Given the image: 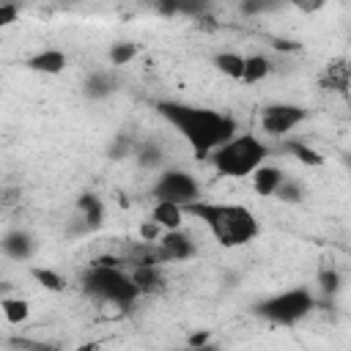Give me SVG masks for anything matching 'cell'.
I'll use <instances>...</instances> for the list:
<instances>
[{
	"label": "cell",
	"mask_w": 351,
	"mask_h": 351,
	"mask_svg": "<svg viewBox=\"0 0 351 351\" xmlns=\"http://www.w3.org/2000/svg\"><path fill=\"white\" fill-rule=\"evenodd\" d=\"M184 214L195 217L197 222H203L208 228V233L214 236V241L225 250L233 247H244L252 239H258L261 225L255 219V214L241 206V203H208V200H195L181 206Z\"/></svg>",
	"instance_id": "7a4b0ae2"
},
{
	"label": "cell",
	"mask_w": 351,
	"mask_h": 351,
	"mask_svg": "<svg viewBox=\"0 0 351 351\" xmlns=\"http://www.w3.org/2000/svg\"><path fill=\"white\" fill-rule=\"evenodd\" d=\"M132 151H134V143H132V137H126V134H118L115 143L110 145V156H112V159H123V156L132 154Z\"/></svg>",
	"instance_id": "d4e9b609"
},
{
	"label": "cell",
	"mask_w": 351,
	"mask_h": 351,
	"mask_svg": "<svg viewBox=\"0 0 351 351\" xmlns=\"http://www.w3.org/2000/svg\"><path fill=\"white\" fill-rule=\"evenodd\" d=\"M151 222H156L162 230H178L184 222V208L176 203H156L151 211Z\"/></svg>",
	"instance_id": "4fadbf2b"
},
{
	"label": "cell",
	"mask_w": 351,
	"mask_h": 351,
	"mask_svg": "<svg viewBox=\"0 0 351 351\" xmlns=\"http://www.w3.org/2000/svg\"><path fill=\"white\" fill-rule=\"evenodd\" d=\"M282 170L280 167H274V165H261L255 173H252V186H255V192L261 195V197H271L274 192H277V186L282 184Z\"/></svg>",
	"instance_id": "7c38bea8"
},
{
	"label": "cell",
	"mask_w": 351,
	"mask_h": 351,
	"mask_svg": "<svg viewBox=\"0 0 351 351\" xmlns=\"http://www.w3.org/2000/svg\"><path fill=\"white\" fill-rule=\"evenodd\" d=\"M263 8H266V5H261V3H244V5H241L244 14H255V11H263Z\"/></svg>",
	"instance_id": "f1b7e54d"
},
{
	"label": "cell",
	"mask_w": 351,
	"mask_h": 351,
	"mask_svg": "<svg viewBox=\"0 0 351 351\" xmlns=\"http://www.w3.org/2000/svg\"><path fill=\"white\" fill-rule=\"evenodd\" d=\"M269 71H271V60L266 55H250V58H244V74H241V80L247 85H252V82H261L263 77H269Z\"/></svg>",
	"instance_id": "e0dca14e"
},
{
	"label": "cell",
	"mask_w": 351,
	"mask_h": 351,
	"mask_svg": "<svg viewBox=\"0 0 351 351\" xmlns=\"http://www.w3.org/2000/svg\"><path fill=\"white\" fill-rule=\"evenodd\" d=\"M82 291L99 302H110L118 307H129L137 302V288L132 285L129 274L123 269H112V266H93L82 274Z\"/></svg>",
	"instance_id": "277c9868"
},
{
	"label": "cell",
	"mask_w": 351,
	"mask_h": 351,
	"mask_svg": "<svg viewBox=\"0 0 351 351\" xmlns=\"http://www.w3.org/2000/svg\"><path fill=\"white\" fill-rule=\"evenodd\" d=\"M274 197H280L282 203H299L304 195H302V186H299L296 181H291V178H282V184L277 186Z\"/></svg>",
	"instance_id": "cb8c5ba5"
},
{
	"label": "cell",
	"mask_w": 351,
	"mask_h": 351,
	"mask_svg": "<svg viewBox=\"0 0 351 351\" xmlns=\"http://www.w3.org/2000/svg\"><path fill=\"white\" fill-rule=\"evenodd\" d=\"M96 348H99L96 343H85V346H77L74 351H96Z\"/></svg>",
	"instance_id": "4dcf8cb0"
},
{
	"label": "cell",
	"mask_w": 351,
	"mask_h": 351,
	"mask_svg": "<svg viewBox=\"0 0 351 351\" xmlns=\"http://www.w3.org/2000/svg\"><path fill=\"white\" fill-rule=\"evenodd\" d=\"M151 195L156 197V203L162 200V203L186 206L200 200V181L186 170H165L159 181L151 186Z\"/></svg>",
	"instance_id": "8992f818"
},
{
	"label": "cell",
	"mask_w": 351,
	"mask_h": 351,
	"mask_svg": "<svg viewBox=\"0 0 351 351\" xmlns=\"http://www.w3.org/2000/svg\"><path fill=\"white\" fill-rule=\"evenodd\" d=\"M162 233H165V230H162V228H159V225H156V222H151V219H148V222H143V225H140V239H143V241H145V244H156V241H159V236H162Z\"/></svg>",
	"instance_id": "484cf974"
},
{
	"label": "cell",
	"mask_w": 351,
	"mask_h": 351,
	"mask_svg": "<svg viewBox=\"0 0 351 351\" xmlns=\"http://www.w3.org/2000/svg\"><path fill=\"white\" fill-rule=\"evenodd\" d=\"M129 280L137 288V293H151V291H159L162 288L159 266H134L129 271Z\"/></svg>",
	"instance_id": "5bb4252c"
},
{
	"label": "cell",
	"mask_w": 351,
	"mask_h": 351,
	"mask_svg": "<svg viewBox=\"0 0 351 351\" xmlns=\"http://www.w3.org/2000/svg\"><path fill=\"white\" fill-rule=\"evenodd\" d=\"M186 351H219L214 343H206V346H200V348H186Z\"/></svg>",
	"instance_id": "f546056e"
},
{
	"label": "cell",
	"mask_w": 351,
	"mask_h": 351,
	"mask_svg": "<svg viewBox=\"0 0 351 351\" xmlns=\"http://www.w3.org/2000/svg\"><path fill=\"white\" fill-rule=\"evenodd\" d=\"M0 310H3V318L8 324H22L30 315V307H27L25 299H3L0 302Z\"/></svg>",
	"instance_id": "ffe728a7"
},
{
	"label": "cell",
	"mask_w": 351,
	"mask_h": 351,
	"mask_svg": "<svg viewBox=\"0 0 351 351\" xmlns=\"http://www.w3.org/2000/svg\"><path fill=\"white\" fill-rule=\"evenodd\" d=\"M134 55H137V44L134 41H115L110 47V63L112 66H126V63L134 60Z\"/></svg>",
	"instance_id": "44dd1931"
},
{
	"label": "cell",
	"mask_w": 351,
	"mask_h": 351,
	"mask_svg": "<svg viewBox=\"0 0 351 351\" xmlns=\"http://www.w3.org/2000/svg\"><path fill=\"white\" fill-rule=\"evenodd\" d=\"M159 250L165 255V263H173V261H189L195 255V241L189 233H184L181 228L178 230H165L159 236Z\"/></svg>",
	"instance_id": "ba28073f"
},
{
	"label": "cell",
	"mask_w": 351,
	"mask_h": 351,
	"mask_svg": "<svg viewBox=\"0 0 351 351\" xmlns=\"http://www.w3.org/2000/svg\"><path fill=\"white\" fill-rule=\"evenodd\" d=\"M269 156V145L258 140L255 134H236L228 143H222L208 159L219 176L228 178H244L252 176Z\"/></svg>",
	"instance_id": "3957f363"
},
{
	"label": "cell",
	"mask_w": 351,
	"mask_h": 351,
	"mask_svg": "<svg viewBox=\"0 0 351 351\" xmlns=\"http://www.w3.org/2000/svg\"><path fill=\"white\" fill-rule=\"evenodd\" d=\"M340 285H343L340 271H335V269H321V271H318V288H321L324 296L332 299V296L340 291Z\"/></svg>",
	"instance_id": "7402d4cb"
},
{
	"label": "cell",
	"mask_w": 351,
	"mask_h": 351,
	"mask_svg": "<svg viewBox=\"0 0 351 351\" xmlns=\"http://www.w3.org/2000/svg\"><path fill=\"white\" fill-rule=\"evenodd\" d=\"M134 159H137V165H143V167H159L162 165V159H165V154H162V148L156 145V143H140V145H134Z\"/></svg>",
	"instance_id": "d6986e66"
},
{
	"label": "cell",
	"mask_w": 351,
	"mask_h": 351,
	"mask_svg": "<svg viewBox=\"0 0 351 351\" xmlns=\"http://www.w3.org/2000/svg\"><path fill=\"white\" fill-rule=\"evenodd\" d=\"M0 250H3V255L11 258V261H30V255H33V250H36V241H33V236H30L27 230L16 228V230H8V233L0 239Z\"/></svg>",
	"instance_id": "30bf717a"
},
{
	"label": "cell",
	"mask_w": 351,
	"mask_h": 351,
	"mask_svg": "<svg viewBox=\"0 0 351 351\" xmlns=\"http://www.w3.org/2000/svg\"><path fill=\"white\" fill-rule=\"evenodd\" d=\"M77 211H80V230L82 233H90V230L101 228V222H104V203L93 192H85V195L77 197Z\"/></svg>",
	"instance_id": "9c48e42d"
},
{
	"label": "cell",
	"mask_w": 351,
	"mask_h": 351,
	"mask_svg": "<svg viewBox=\"0 0 351 351\" xmlns=\"http://www.w3.org/2000/svg\"><path fill=\"white\" fill-rule=\"evenodd\" d=\"M30 274L36 277V282L38 285H44L47 291H63V280H60V274L58 271H52V269H41V266H33L30 269Z\"/></svg>",
	"instance_id": "603a6c76"
},
{
	"label": "cell",
	"mask_w": 351,
	"mask_h": 351,
	"mask_svg": "<svg viewBox=\"0 0 351 351\" xmlns=\"http://www.w3.org/2000/svg\"><path fill=\"white\" fill-rule=\"evenodd\" d=\"M214 66L230 80H241V74H244V58L239 52H219L214 58Z\"/></svg>",
	"instance_id": "ac0fdd59"
},
{
	"label": "cell",
	"mask_w": 351,
	"mask_h": 351,
	"mask_svg": "<svg viewBox=\"0 0 351 351\" xmlns=\"http://www.w3.org/2000/svg\"><path fill=\"white\" fill-rule=\"evenodd\" d=\"M154 110L186 140V145L197 159H208L222 143H228L239 132L236 121L219 110L195 107V104L170 101V99L154 101Z\"/></svg>",
	"instance_id": "6da1fadb"
},
{
	"label": "cell",
	"mask_w": 351,
	"mask_h": 351,
	"mask_svg": "<svg viewBox=\"0 0 351 351\" xmlns=\"http://www.w3.org/2000/svg\"><path fill=\"white\" fill-rule=\"evenodd\" d=\"M206 343H211V332H208V329L192 332V335L186 337V348H200V346H206Z\"/></svg>",
	"instance_id": "83f0119b"
},
{
	"label": "cell",
	"mask_w": 351,
	"mask_h": 351,
	"mask_svg": "<svg viewBox=\"0 0 351 351\" xmlns=\"http://www.w3.org/2000/svg\"><path fill=\"white\" fill-rule=\"evenodd\" d=\"M16 16H19V5L0 3V27H8L11 22H16Z\"/></svg>",
	"instance_id": "4316f807"
},
{
	"label": "cell",
	"mask_w": 351,
	"mask_h": 351,
	"mask_svg": "<svg viewBox=\"0 0 351 351\" xmlns=\"http://www.w3.org/2000/svg\"><path fill=\"white\" fill-rule=\"evenodd\" d=\"M315 296L307 288H291L282 293H274L263 302L255 304V315L271 321V324H282V326H293L302 318H307L315 310Z\"/></svg>",
	"instance_id": "5b68a950"
},
{
	"label": "cell",
	"mask_w": 351,
	"mask_h": 351,
	"mask_svg": "<svg viewBox=\"0 0 351 351\" xmlns=\"http://www.w3.org/2000/svg\"><path fill=\"white\" fill-rule=\"evenodd\" d=\"M115 90V80L110 71H93L85 80V96L88 99H107Z\"/></svg>",
	"instance_id": "9a60e30c"
},
{
	"label": "cell",
	"mask_w": 351,
	"mask_h": 351,
	"mask_svg": "<svg viewBox=\"0 0 351 351\" xmlns=\"http://www.w3.org/2000/svg\"><path fill=\"white\" fill-rule=\"evenodd\" d=\"M66 63H69L66 52H60V49H41L25 60V66L30 71H38V74H60L66 69Z\"/></svg>",
	"instance_id": "8fae6325"
},
{
	"label": "cell",
	"mask_w": 351,
	"mask_h": 351,
	"mask_svg": "<svg viewBox=\"0 0 351 351\" xmlns=\"http://www.w3.org/2000/svg\"><path fill=\"white\" fill-rule=\"evenodd\" d=\"M307 118V110L299 104H269L261 112V126L271 137H285Z\"/></svg>",
	"instance_id": "52a82bcc"
},
{
	"label": "cell",
	"mask_w": 351,
	"mask_h": 351,
	"mask_svg": "<svg viewBox=\"0 0 351 351\" xmlns=\"http://www.w3.org/2000/svg\"><path fill=\"white\" fill-rule=\"evenodd\" d=\"M282 151L285 154H291V156H296L302 165H307V167H321L324 165V154H318L315 148H310L307 143H302V140H285L282 143Z\"/></svg>",
	"instance_id": "2e32d148"
}]
</instances>
